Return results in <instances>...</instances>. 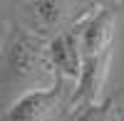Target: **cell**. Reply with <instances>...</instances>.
I'll use <instances>...</instances> for the list:
<instances>
[{
  "label": "cell",
  "mask_w": 124,
  "mask_h": 121,
  "mask_svg": "<svg viewBox=\"0 0 124 121\" xmlns=\"http://www.w3.org/2000/svg\"><path fill=\"white\" fill-rule=\"evenodd\" d=\"M30 15L42 27H57L62 22V17L67 15V5L65 3H50V0H42V3H27Z\"/></svg>",
  "instance_id": "obj_6"
},
{
  "label": "cell",
  "mask_w": 124,
  "mask_h": 121,
  "mask_svg": "<svg viewBox=\"0 0 124 121\" xmlns=\"http://www.w3.org/2000/svg\"><path fill=\"white\" fill-rule=\"evenodd\" d=\"M47 57L55 72H60L67 79H77L82 69V52H79V40L75 30H62L50 40Z\"/></svg>",
  "instance_id": "obj_4"
},
{
  "label": "cell",
  "mask_w": 124,
  "mask_h": 121,
  "mask_svg": "<svg viewBox=\"0 0 124 121\" xmlns=\"http://www.w3.org/2000/svg\"><path fill=\"white\" fill-rule=\"evenodd\" d=\"M75 121H119V111L112 104H92L82 106Z\"/></svg>",
  "instance_id": "obj_7"
},
{
  "label": "cell",
  "mask_w": 124,
  "mask_h": 121,
  "mask_svg": "<svg viewBox=\"0 0 124 121\" xmlns=\"http://www.w3.org/2000/svg\"><path fill=\"white\" fill-rule=\"evenodd\" d=\"M57 99H60V87L32 89L8 109L3 121H45V116L57 106Z\"/></svg>",
  "instance_id": "obj_5"
},
{
  "label": "cell",
  "mask_w": 124,
  "mask_h": 121,
  "mask_svg": "<svg viewBox=\"0 0 124 121\" xmlns=\"http://www.w3.org/2000/svg\"><path fill=\"white\" fill-rule=\"evenodd\" d=\"M109 57H112V52L82 59V69H79V77H77V94L72 96V106H92V104H97V96H99L102 87L107 82Z\"/></svg>",
  "instance_id": "obj_3"
},
{
  "label": "cell",
  "mask_w": 124,
  "mask_h": 121,
  "mask_svg": "<svg viewBox=\"0 0 124 121\" xmlns=\"http://www.w3.org/2000/svg\"><path fill=\"white\" fill-rule=\"evenodd\" d=\"M114 22H117V13L112 7H102L97 15L89 17V22L82 27V32L77 35L82 59H85V57H99L104 52H112V42H114Z\"/></svg>",
  "instance_id": "obj_2"
},
{
  "label": "cell",
  "mask_w": 124,
  "mask_h": 121,
  "mask_svg": "<svg viewBox=\"0 0 124 121\" xmlns=\"http://www.w3.org/2000/svg\"><path fill=\"white\" fill-rule=\"evenodd\" d=\"M8 69L15 79H37L47 74L52 69L47 57V42L30 32L17 35L8 52Z\"/></svg>",
  "instance_id": "obj_1"
}]
</instances>
